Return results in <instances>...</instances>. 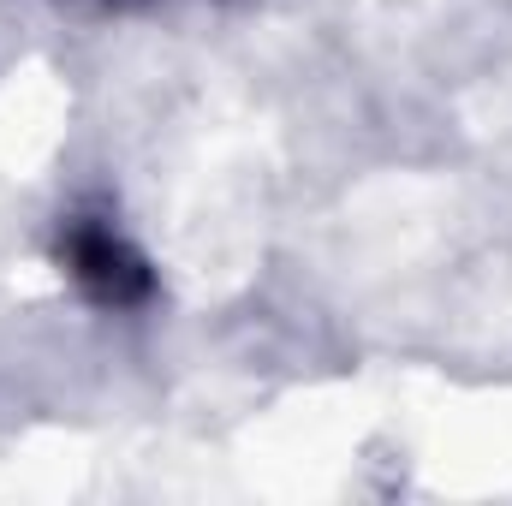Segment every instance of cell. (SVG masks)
<instances>
[{
	"mask_svg": "<svg viewBox=\"0 0 512 506\" xmlns=\"http://www.w3.org/2000/svg\"><path fill=\"white\" fill-rule=\"evenodd\" d=\"M60 262L78 280V292L90 304H102V310H137L155 292V274H149L143 251L131 245L120 227H108L96 215H78L60 233Z\"/></svg>",
	"mask_w": 512,
	"mask_h": 506,
	"instance_id": "cell-1",
	"label": "cell"
}]
</instances>
